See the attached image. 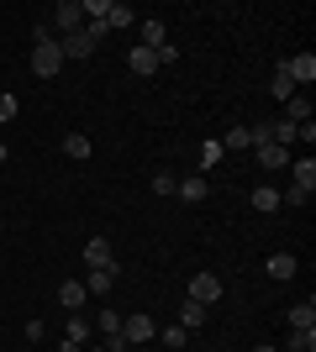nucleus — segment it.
<instances>
[{"label":"nucleus","mask_w":316,"mask_h":352,"mask_svg":"<svg viewBox=\"0 0 316 352\" xmlns=\"http://www.w3.org/2000/svg\"><path fill=\"white\" fill-rule=\"evenodd\" d=\"M43 43H59V37H53V27H43V21H37V27H32V47H43Z\"/></svg>","instance_id":"nucleus-31"},{"label":"nucleus","mask_w":316,"mask_h":352,"mask_svg":"<svg viewBox=\"0 0 316 352\" xmlns=\"http://www.w3.org/2000/svg\"><path fill=\"white\" fill-rule=\"evenodd\" d=\"M63 337L79 342V347H90V321H85V310H69V326H63Z\"/></svg>","instance_id":"nucleus-14"},{"label":"nucleus","mask_w":316,"mask_h":352,"mask_svg":"<svg viewBox=\"0 0 316 352\" xmlns=\"http://www.w3.org/2000/svg\"><path fill=\"white\" fill-rule=\"evenodd\" d=\"M164 43H169V27L158 21V16H148V21H143V47H153V53H158Z\"/></svg>","instance_id":"nucleus-15"},{"label":"nucleus","mask_w":316,"mask_h":352,"mask_svg":"<svg viewBox=\"0 0 316 352\" xmlns=\"http://www.w3.org/2000/svg\"><path fill=\"white\" fill-rule=\"evenodd\" d=\"M79 27H85L79 0H59V6H53V32H59V37H69V32H79Z\"/></svg>","instance_id":"nucleus-2"},{"label":"nucleus","mask_w":316,"mask_h":352,"mask_svg":"<svg viewBox=\"0 0 316 352\" xmlns=\"http://www.w3.org/2000/svg\"><path fill=\"white\" fill-rule=\"evenodd\" d=\"M0 163H6V147H0Z\"/></svg>","instance_id":"nucleus-36"},{"label":"nucleus","mask_w":316,"mask_h":352,"mask_svg":"<svg viewBox=\"0 0 316 352\" xmlns=\"http://www.w3.org/2000/svg\"><path fill=\"white\" fill-rule=\"evenodd\" d=\"M158 337V321L153 316H143V310H132V316H121V342L127 347H143V342Z\"/></svg>","instance_id":"nucleus-1"},{"label":"nucleus","mask_w":316,"mask_h":352,"mask_svg":"<svg viewBox=\"0 0 316 352\" xmlns=\"http://www.w3.org/2000/svg\"><path fill=\"white\" fill-rule=\"evenodd\" d=\"M111 284H116V274H111V268H90V274H85V294H95V300H105V294H111Z\"/></svg>","instance_id":"nucleus-11"},{"label":"nucleus","mask_w":316,"mask_h":352,"mask_svg":"<svg viewBox=\"0 0 316 352\" xmlns=\"http://www.w3.org/2000/svg\"><path fill=\"white\" fill-rule=\"evenodd\" d=\"M153 58H158V69H164V63H180V47H174V43H164L158 53H153Z\"/></svg>","instance_id":"nucleus-32"},{"label":"nucleus","mask_w":316,"mask_h":352,"mask_svg":"<svg viewBox=\"0 0 316 352\" xmlns=\"http://www.w3.org/2000/svg\"><path fill=\"white\" fill-rule=\"evenodd\" d=\"M127 63H132V74H137V79H148V74H158V58H153V47H143V43H137L132 53H127Z\"/></svg>","instance_id":"nucleus-10"},{"label":"nucleus","mask_w":316,"mask_h":352,"mask_svg":"<svg viewBox=\"0 0 316 352\" xmlns=\"http://www.w3.org/2000/svg\"><path fill=\"white\" fill-rule=\"evenodd\" d=\"M16 111H21V100H16V95H0V121H16Z\"/></svg>","instance_id":"nucleus-30"},{"label":"nucleus","mask_w":316,"mask_h":352,"mask_svg":"<svg viewBox=\"0 0 316 352\" xmlns=\"http://www.w3.org/2000/svg\"><path fill=\"white\" fill-rule=\"evenodd\" d=\"M258 352H280V347H258Z\"/></svg>","instance_id":"nucleus-34"},{"label":"nucleus","mask_w":316,"mask_h":352,"mask_svg":"<svg viewBox=\"0 0 316 352\" xmlns=\"http://www.w3.org/2000/svg\"><path fill=\"white\" fill-rule=\"evenodd\" d=\"M158 342H164V347H185L190 331H185V326H158Z\"/></svg>","instance_id":"nucleus-26"},{"label":"nucleus","mask_w":316,"mask_h":352,"mask_svg":"<svg viewBox=\"0 0 316 352\" xmlns=\"http://www.w3.org/2000/svg\"><path fill=\"white\" fill-rule=\"evenodd\" d=\"M285 121H295V126H301V121H311V100H306L301 89H295V95L285 100Z\"/></svg>","instance_id":"nucleus-18"},{"label":"nucleus","mask_w":316,"mask_h":352,"mask_svg":"<svg viewBox=\"0 0 316 352\" xmlns=\"http://www.w3.org/2000/svg\"><path fill=\"white\" fill-rule=\"evenodd\" d=\"M242 147H253V137H248V126H232L222 137V153H242Z\"/></svg>","instance_id":"nucleus-23"},{"label":"nucleus","mask_w":316,"mask_h":352,"mask_svg":"<svg viewBox=\"0 0 316 352\" xmlns=\"http://www.w3.org/2000/svg\"><path fill=\"white\" fill-rule=\"evenodd\" d=\"M280 69L290 74V85H295V89H306L316 79V53H295V58H285Z\"/></svg>","instance_id":"nucleus-5"},{"label":"nucleus","mask_w":316,"mask_h":352,"mask_svg":"<svg viewBox=\"0 0 316 352\" xmlns=\"http://www.w3.org/2000/svg\"><path fill=\"white\" fill-rule=\"evenodd\" d=\"M264 268H269V279H280V284H285V279H295V268H301V263H295V252H274V258H269Z\"/></svg>","instance_id":"nucleus-13"},{"label":"nucleus","mask_w":316,"mask_h":352,"mask_svg":"<svg viewBox=\"0 0 316 352\" xmlns=\"http://www.w3.org/2000/svg\"><path fill=\"white\" fill-rule=\"evenodd\" d=\"M174 190H180V179H174V174H153V195H174Z\"/></svg>","instance_id":"nucleus-27"},{"label":"nucleus","mask_w":316,"mask_h":352,"mask_svg":"<svg viewBox=\"0 0 316 352\" xmlns=\"http://www.w3.org/2000/svg\"><path fill=\"white\" fill-rule=\"evenodd\" d=\"M253 210H264V216H269V210H280V190L258 184V190H253Z\"/></svg>","instance_id":"nucleus-22"},{"label":"nucleus","mask_w":316,"mask_h":352,"mask_svg":"<svg viewBox=\"0 0 316 352\" xmlns=\"http://www.w3.org/2000/svg\"><path fill=\"white\" fill-rule=\"evenodd\" d=\"M290 179H295L301 190H316V158H301V163H290Z\"/></svg>","instance_id":"nucleus-20"},{"label":"nucleus","mask_w":316,"mask_h":352,"mask_svg":"<svg viewBox=\"0 0 316 352\" xmlns=\"http://www.w3.org/2000/svg\"><path fill=\"white\" fill-rule=\"evenodd\" d=\"M59 69H63V53H59V43L32 47V74H37V79H53Z\"/></svg>","instance_id":"nucleus-3"},{"label":"nucleus","mask_w":316,"mask_h":352,"mask_svg":"<svg viewBox=\"0 0 316 352\" xmlns=\"http://www.w3.org/2000/svg\"><path fill=\"white\" fill-rule=\"evenodd\" d=\"M132 21H137L132 6H127V0H111V11H105V27L116 32V27H132Z\"/></svg>","instance_id":"nucleus-17"},{"label":"nucleus","mask_w":316,"mask_h":352,"mask_svg":"<svg viewBox=\"0 0 316 352\" xmlns=\"http://www.w3.org/2000/svg\"><path fill=\"white\" fill-rule=\"evenodd\" d=\"M253 153H258V163H264L269 174H274V168H290V147H280V142H258Z\"/></svg>","instance_id":"nucleus-8"},{"label":"nucleus","mask_w":316,"mask_h":352,"mask_svg":"<svg viewBox=\"0 0 316 352\" xmlns=\"http://www.w3.org/2000/svg\"><path fill=\"white\" fill-rule=\"evenodd\" d=\"M127 352H137V347H127Z\"/></svg>","instance_id":"nucleus-37"},{"label":"nucleus","mask_w":316,"mask_h":352,"mask_svg":"<svg viewBox=\"0 0 316 352\" xmlns=\"http://www.w3.org/2000/svg\"><path fill=\"white\" fill-rule=\"evenodd\" d=\"M85 263H90V268H111V274H116V252H111L105 236H90V242H85Z\"/></svg>","instance_id":"nucleus-6"},{"label":"nucleus","mask_w":316,"mask_h":352,"mask_svg":"<svg viewBox=\"0 0 316 352\" xmlns=\"http://www.w3.org/2000/svg\"><path fill=\"white\" fill-rule=\"evenodd\" d=\"M101 331H105V337H116V331H121V316H116V310H101Z\"/></svg>","instance_id":"nucleus-28"},{"label":"nucleus","mask_w":316,"mask_h":352,"mask_svg":"<svg viewBox=\"0 0 316 352\" xmlns=\"http://www.w3.org/2000/svg\"><path fill=\"white\" fill-rule=\"evenodd\" d=\"M290 331H316V305L311 300H301V305L290 310Z\"/></svg>","instance_id":"nucleus-16"},{"label":"nucleus","mask_w":316,"mask_h":352,"mask_svg":"<svg viewBox=\"0 0 316 352\" xmlns=\"http://www.w3.org/2000/svg\"><path fill=\"white\" fill-rule=\"evenodd\" d=\"M59 53H63V58H90V53H95L90 32L79 27V32H69V37H59Z\"/></svg>","instance_id":"nucleus-7"},{"label":"nucleus","mask_w":316,"mask_h":352,"mask_svg":"<svg viewBox=\"0 0 316 352\" xmlns=\"http://www.w3.org/2000/svg\"><path fill=\"white\" fill-rule=\"evenodd\" d=\"M85 300H90V294H85V279L59 284V305H63V310H85Z\"/></svg>","instance_id":"nucleus-12"},{"label":"nucleus","mask_w":316,"mask_h":352,"mask_svg":"<svg viewBox=\"0 0 316 352\" xmlns=\"http://www.w3.org/2000/svg\"><path fill=\"white\" fill-rule=\"evenodd\" d=\"M59 352H85V347H79V342H69V337H63V342H59Z\"/></svg>","instance_id":"nucleus-33"},{"label":"nucleus","mask_w":316,"mask_h":352,"mask_svg":"<svg viewBox=\"0 0 316 352\" xmlns=\"http://www.w3.org/2000/svg\"><path fill=\"white\" fill-rule=\"evenodd\" d=\"M185 300H196V305H216V300H222V279H216V274H196V279H190V294H185Z\"/></svg>","instance_id":"nucleus-4"},{"label":"nucleus","mask_w":316,"mask_h":352,"mask_svg":"<svg viewBox=\"0 0 316 352\" xmlns=\"http://www.w3.org/2000/svg\"><path fill=\"white\" fill-rule=\"evenodd\" d=\"M180 326H185V331H200V326H206V305L185 300V305H180Z\"/></svg>","instance_id":"nucleus-19"},{"label":"nucleus","mask_w":316,"mask_h":352,"mask_svg":"<svg viewBox=\"0 0 316 352\" xmlns=\"http://www.w3.org/2000/svg\"><path fill=\"white\" fill-rule=\"evenodd\" d=\"M185 200V206H200V200H206L211 195V184H206V174H196V179H180V190H174Z\"/></svg>","instance_id":"nucleus-9"},{"label":"nucleus","mask_w":316,"mask_h":352,"mask_svg":"<svg viewBox=\"0 0 316 352\" xmlns=\"http://www.w3.org/2000/svg\"><path fill=\"white\" fill-rule=\"evenodd\" d=\"M280 352H316V331H290V342Z\"/></svg>","instance_id":"nucleus-25"},{"label":"nucleus","mask_w":316,"mask_h":352,"mask_svg":"<svg viewBox=\"0 0 316 352\" xmlns=\"http://www.w3.org/2000/svg\"><path fill=\"white\" fill-rule=\"evenodd\" d=\"M63 153H69V158H90V137H85V132H69V137H63Z\"/></svg>","instance_id":"nucleus-24"},{"label":"nucleus","mask_w":316,"mask_h":352,"mask_svg":"<svg viewBox=\"0 0 316 352\" xmlns=\"http://www.w3.org/2000/svg\"><path fill=\"white\" fill-rule=\"evenodd\" d=\"M269 95H274V100H290V95H295V85H290V74H285V69H274V74H269Z\"/></svg>","instance_id":"nucleus-21"},{"label":"nucleus","mask_w":316,"mask_h":352,"mask_svg":"<svg viewBox=\"0 0 316 352\" xmlns=\"http://www.w3.org/2000/svg\"><path fill=\"white\" fill-rule=\"evenodd\" d=\"M211 163H222V142H206V147H200V168H211Z\"/></svg>","instance_id":"nucleus-29"},{"label":"nucleus","mask_w":316,"mask_h":352,"mask_svg":"<svg viewBox=\"0 0 316 352\" xmlns=\"http://www.w3.org/2000/svg\"><path fill=\"white\" fill-rule=\"evenodd\" d=\"M85 352H105V347H85Z\"/></svg>","instance_id":"nucleus-35"}]
</instances>
